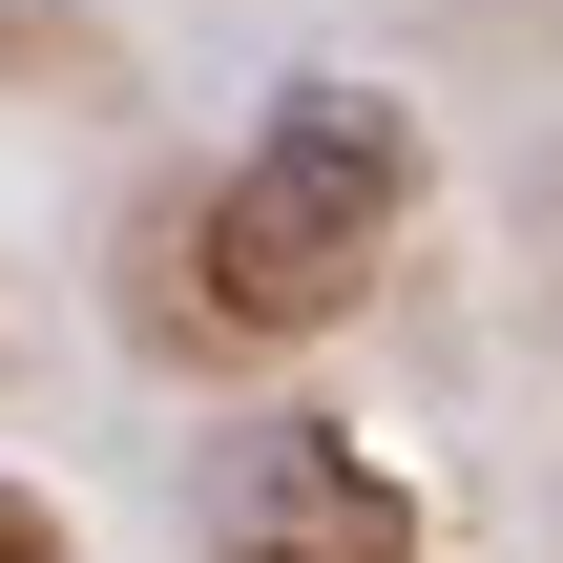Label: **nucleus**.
Here are the masks:
<instances>
[{
	"label": "nucleus",
	"instance_id": "nucleus-1",
	"mask_svg": "<svg viewBox=\"0 0 563 563\" xmlns=\"http://www.w3.org/2000/svg\"><path fill=\"white\" fill-rule=\"evenodd\" d=\"M397 230H418V104L355 84V63H313V84H272L251 146L209 167L188 292H209V334H334V313L397 272Z\"/></svg>",
	"mask_w": 563,
	"mask_h": 563
},
{
	"label": "nucleus",
	"instance_id": "nucleus-2",
	"mask_svg": "<svg viewBox=\"0 0 563 563\" xmlns=\"http://www.w3.org/2000/svg\"><path fill=\"white\" fill-rule=\"evenodd\" d=\"M209 543L230 563H418V501L334 418H230L209 439Z\"/></svg>",
	"mask_w": 563,
	"mask_h": 563
},
{
	"label": "nucleus",
	"instance_id": "nucleus-3",
	"mask_svg": "<svg viewBox=\"0 0 563 563\" xmlns=\"http://www.w3.org/2000/svg\"><path fill=\"white\" fill-rule=\"evenodd\" d=\"M0 563H84V543H63V501H42V481H0Z\"/></svg>",
	"mask_w": 563,
	"mask_h": 563
}]
</instances>
